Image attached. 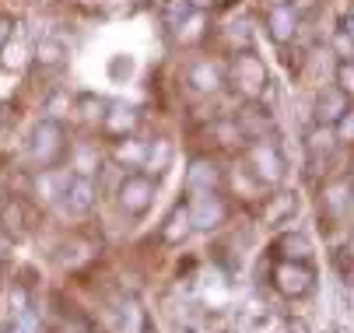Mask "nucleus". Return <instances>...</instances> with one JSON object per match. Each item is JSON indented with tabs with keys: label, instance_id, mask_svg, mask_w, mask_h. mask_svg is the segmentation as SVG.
<instances>
[{
	"label": "nucleus",
	"instance_id": "1",
	"mask_svg": "<svg viewBox=\"0 0 354 333\" xmlns=\"http://www.w3.org/2000/svg\"><path fill=\"white\" fill-rule=\"evenodd\" d=\"M64 126L57 120H42L35 130H32V144H28V155L39 169H53L60 158H64Z\"/></svg>",
	"mask_w": 354,
	"mask_h": 333
},
{
	"label": "nucleus",
	"instance_id": "2",
	"mask_svg": "<svg viewBox=\"0 0 354 333\" xmlns=\"http://www.w3.org/2000/svg\"><path fill=\"white\" fill-rule=\"evenodd\" d=\"M313 267L306 260H284L274 267V284H277V292L288 295V298H301V295H309L313 292Z\"/></svg>",
	"mask_w": 354,
	"mask_h": 333
},
{
	"label": "nucleus",
	"instance_id": "3",
	"mask_svg": "<svg viewBox=\"0 0 354 333\" xmlns=\"http://www.w3.org/2000/svg\"><path fill=\"white\" fill-rule=\"evenodd\" d=\"M249 165H252V175L267 186H277L284 179V155L274 140H257L249 151Z\"/></svg>",
	"mask_w": 354,
	"mask_h": 333
},
{
	"label": "nucleus",
	"instance_id": "4",
	"mask_svg": "<svg viewBox=\"0 0 354 333\" xmlns=\"http://www.w3.org/2000/svg\"><path fill=\"white\" fill-rule=\"evenodd\" d=\"M116 200L127 214H144L151 204H155V182L147 175H127L116 189Z\"/></svg>",
	"mask_w": 354,
	"mask_h": 333
},
{
	"label": "nucleus",
	"instance_id": "5",
	"mask_svg": "<svg viewBox=\"0 0 354 333\" xmlns=\"http://www.w3.org/2000/svg\"><path fill=\"white\" fill-rule=\"evenodd\" d=\"M232 81H235L245 95L263 91V88H267V67H263V60L252 57L249 50L235 53V60H232Z\"/></svg>",
	"mask_w": 354,
	"mask_h": 333
},
{
	"label": "nucleus",
	"instance_id": "6",
	"mask_svg": "<svg viewBox=\"0 0 354 333\" xmlns=\"http://www.w3.org/2000/svg\"><path fill=\"white\" fill-rule=\"evenodd\" d=\"M323 207L330 218H347V211L354 207V179H347V175L330 179L323 186Z\"/></svg>",
	"mask_w": 354,
	"mask_h": 333
},
{
	"label": "nucleus",
	"instance_id": "7",
	"mask_svg": "<svg viewBox=\"0 0 354 333\" xmlns=\"http://www.w3.org/2000/svg\"><path fill=\"white\" fill-rule=\"evenodd\" d=\"M189 221L193 228H218L225 221V204L214 193H196L189 204Z\"/></svg>",
	"mask_w": 354,
	"mask_h": 333
},
{
	"label": "nucleus",
	"instance_id": "8",
	"mask_svg": "<svg viewBox=\"0 0 354 333\" xmlns=\"http://www.w3.org/2000/svg\"><path fill=\"white\" fill-rule=\"evenodd\" d=\"M347 102H351V99H347L340 88H323V91L316 95V123H319V126H333V123H340V116L351 113Z\"/></svg>",
	"mask_w": 354,
	"mask_h": 333
},
{
	"label": "nucleus",
	"instance_id": "9",
	"mask_svg": "<svg viewBox=\"0 0 354 333\" xmlns=\"http://www.w3.org/2000/svg\"><path fill=\"white\" fill-rule=\"evenodd\" d=\"M267 28H270L274 42H291L295 32H298V11L291 4H274L270 15H267Z\"/></svg>",
	"mask_w": 354,
	"mask_h": 333
},
{
	"label": "nucleus",
	"instance_id": "10",
	"mask_svg": "<svg viewBox=\"0 0 354 333\" xmlns=\"http://www.w3.org/2000/svg\"><path fill=\"white\" fill-rule=\"evenodd\" d=\"M64 204H67V211L71 214H88L91 207H95V182L88 179V175H74L71 179V186H67V193H64Z\"/></svg>",
	"mask_w": 354,
	"mask_h": 333
},
{
	"label": "nucleus",
	"instance_id": "11",
	"mask_svg": "<svg viewBox=\"0 0 354 333\" xmlns=\"http://www.w3.org/2000/svg\"><path fill=\"white\" fill-rule=\"evenodd\" d=\"M214 186H218V165L196 158L186 172V189L189 193H214Z\"/></svg>",
	"mask_w": 354,
	"mask_h": 333
},
{
	"label": "nucleus",
	"instance_id": "12",
	"mask_svg": "<svg viewBox=\"0 0 354 333\" xmlns=\"http://www.w3.org/2000/svg\"><path fill=\"white\" fill-rule=\"evenodd\" d=\"M186 81H189V84H193V91H200V95H214V91L221 88V74H218V67H214V64H207V60L189 64Z\"/></svg>",
	"mask_w": 354,
	"mask_h": 333
},
{
	"label": "nucleus",
	"instance_id": "13",
	"mask_svg": "<svg viewBox=\"0 0 354 333\" xmlns=\"http://www.w3.org/2000/svg\"><path fill=\"white\" fill-rule=\"evenodd\" d=\"M239 130H242V137H257V140H263V133H270V113L249 102V106L239 113Z\"/></svg>",
	"mask_w": 354,
	"mask_h": 333
},
{
	"label": "nucleus",
	"instance_id": "14",
	"mask_svg": "<svg viewBox=\"0 0 354 333\" xmlns=\"http://www.w3.org/2000/svg\"><path fill=\"white\" fill-rule=\"evenodd\" d=\"M102 120H106V130H109L113 137H123V133H133V126H137V109L116 102V106H109V113H106Z\"/></svg>",
	"mask_w": 354,
	"mask_h": 333
},
{
	"label": "nucleus",
	"instance_id": "15",
	"mask_svg": "<svg viewBox=\"0 0 354 333\" xmlns=\"http://www.w3.org/2000/svg\"><path fill=\"white\" fill-rule=\"evenodd\" d=\"M193 231V221H189V207H176L165 221V242H183L186 235Z\"/></svg>",
	"mask_w": 354,
	"mask_h": 333
},
{
	"label": "nucleus",
	"instance_id": "16",
	"mask_svg": "<svg viewBox=\"0 0 354 333\" xmlns=\"http://www.w3.org/2000/svg\"><path fill=\"white\" fill-rule=\"evenodd\" d=\"M116 333H144V312L137 302H123L116 309Z\"/></svg>",
	"mask_w": 354,
	"mask_h": 333
},
{
	"label": "nucleus",
	"instance_id": "17",
	"mask_svg": "<svg viewBox=\"0 0 354 333\" xmlns=\"http://www.w3.org/2000/svg\"><path fill=\"white\" fill-rule=\"evenodd\" d=\"M277 249L284 253V260H309V253H313V242H309V235L295 231V235H284V239L277 242Z\"/></svg>",
	"mask_w": 354,
	"mask_h": 333
},
{
	"label": "nucleus",
	"instance_id": "18",
	"mask_svg": "<svg viewBox=\"0 0 354 333\" xmlns=\"http://www.w3.org/2000/svg\"><path fill=\"white\" fill-rule=\"evenodd\" d=\"M295 207H298L295 193H281V197H274V200H270V207L263 211V221H267V225H281L284 218H291V214H295Z\"/></svg>",
	"mask_w": 354,
	"mask_h": 333
},
{
	"label": "nucleus",
	"instance_id": "19",
	"mask_svg": "<svg viewBox=\"0 0 354 333\" xmlns=\"http://www.w3.org/2000/svg\"><path fill=\"white\" fill-rule=\"evenodd\" d=\"M64 57H67V50H64L60 39H39V46H35V60H39V64L57 67Z\"/></svg>",
	"mask_w": 354,
	"mask_h": 333
},
{
	"label": "nucleus",
	"instance_id": "20",
	"mask_svg": "<svg viewBox=\"0 0 354 333\" xmlns=\"http://www.w3.org/2000/svg\"><path fill=\"white\" fill-rule=\"evenodd\" d=\"M333 148H337V133H333L330 126H319V130L309 133V155H313V158H316V155L326 158Z\"/></svg>",
	"mask_w": 354,
	"mask_h": 333
},
{
	"label": "nucleus",
	"instance_id": "21",
	"mask_svg": "<svg viewBox=\"0 0 354 333\" xmlns=\"http://www.w3.org/2000/svg\"><path fill=\"white\" fill-rule=\"evenodd\" d=\"M147 151H151V144H144V140H123V148L116 151V158L123 165H144L147 162Z\"/></svg>",
	"mask_w": 354,
	"mask_h": 333
},
{
	"label": "nucleus",
	"instance_id": "22",
	"mask_svg": "<svg viewBox=\"0 0 354 333\" xmlns=\"http://www.w3.org/2000/svg\"><path fill=\"white\" fill-rule=\"evenodd\" d=\"M106 70H109V81H116V84H120V81H130V77H133L137 64H133V57H130V53H116V57L109 60V67H106Z\"/></svg>",
	"mask_w": 354,
	"mask_h": 333
},
{
	"label": "nucleus",
	"instance_id": "23",
	"mask_svg": "<svg viewBox=\"0 0 354 333\" xmlns=\"http://www.w3.org/2000/svg\"><path fill=\"white\" fill-rule=\"evenodd\" d=\"M193 11H196V8H193V0H169V4H165V21H169L172 28H179Z\"/></svg>",
	"mask_w": 354,
	"mask_h": 333
},
{
	"label": "nucleus",
	"instance_id": "24",
	"mask_svg": "<svg viewBox=\"0 0 354 333\" xmlns=\"http://www.w3.org/2000/svg\"><path fill=\"white\" fill-rule=\"evenodd\" d=\"M102 109H109V106L98 99V95H81V99H77V113H81L84 120H102V116H106Z\"/></svg>",
	"mask_w": 354,
	"mask_h": 333
},
{
	"label": "nucleus",
	"instance_id": "25",
	"mask_svg": "<svg viewBox=\"0 0 354 333\" xmlns=\"http://www.w3.org/2000/svg\"><path fill=\"white\" fill-rule=\"evenodd\" d=\"M169 155H172V148H169V140H155L151 144V151H147V169H155V172H162L165 165H169Z\"/></svg>",
	"mask_w": 354,
	"mask_h": 333
},
{
	"label": "nucleus",
	"instance_id": "26",
	"mask_svg": "<svg viewBox=\"0 0 354 333\" xmlns=\"http://www.w3.org/2000/svg\"><path fill=\"white\" fill-rule=\"evenodd\" d=\"M337 88L347 95V99H354V60H340V67H337Z\"/></svg>",
	"mask_w": 354,
	"mask_h": 333
},
{
	"label": "nucleus",
	"instance_id": "27",
	"mask_svg": "<svg viewBox=\"0 0 354 333\" xmlns=\"http://www.w3.org/2000/svg\"><path fill=\"white\" fill-rule=\"evenodd\" d=\"M0 60H4L8 70H18V67H25V50H21L18 42H8V46H4V57H0Z\"/></svg>",
	"mask_w": 354,
	"mask_h": 333
},
{
	"label": "nucleus",
	"instance_id": "28",
	"mask_svg": "<svg viewBox=\"0 0 354 333\" xmlns=\"http://www.w3.org/2000/svg\"><path fill=\"white\" fill-rule=\"evenodd\" d=\"M176 35H179V42H193V39L200 35V18L189 15V18L183 21V28H176Z\"/></svg>",
	"mask_w": 354,
	"mask_h": 333
},
{
	"label": "nucleus",
	"instance_id": "29",
	"mask_svg": "<svg viewBox=\"0 0 354 333\" xmlns=\"http://www.w3.org/2000/svg\"><path fill=\"white\" fill-rule=\"evenodd\" d=\"M333 46H337V53H340L344 60H347V57H354V39H351V35H347L344 28L337 32V39H333Z\"/></svg>",
	"mask_w": 354,
	"mask_h": 333
},
{
	"label": "nucleus",
	"instance_id": "30",
	"mask_svg": "<svg viewBox=\"0 0 354 333\" xmlns=\"http://www.w3.org/2000/svg\"><path fill=\"white\" fill-rule=\"evenodd\" d=\"M337 140H354V113H344L337 123Z\"/></svg>",
	"mask_w": 354,
	"mask_h": 333
},
{
	"label": "nucleus",
	"instance_id": "31",
	"mask_svg": "<svg viewBox=\"0 0 354 333\" xmlns=\"http://www.w3.org/2000/svg\"><path fill=\"white\" fill-rule=\"evenodd\" d=\"M11 35H15V18L11 15H0V50L11 42Z\"/></svg>",
	"mask_w": 354,
	"mask_h": 333
},
{
	"label": "nucleus",
	"instance_id": "32",
	"mask_svg": "<svg viewBox=\"0 0 354 333\" xmlns=\"http://www.w3.org/2000/svg\"><path fill=\"white\" fill-rule=\"evenodd\" d=\"M11 302H15V312L21 316V312H28V298H25V292L21 288H11Z\"/></svg>",
	"mask_w": 354,
	"mask_h": 333
},
{
	"label": "nucleus",
	"instance_id": "33",
	"mask_svg": "<svg viewBox=\"0 0 354 333\" xmlns=\"http://www.w3.org/2000/svg\"><path fill=\"white\" fill-rule=\"evenodd\" d=\"M11 91H15V74L4 70V74H0V99H4V95H11Z\"/></svg>",
	"mask_w": 354,
	"mask_h": 333
},
{
	"label": "nucleus",
	"instance_id": "34",
	"mask_svg": "<svg viewBox=\"0 0 354 333\" xmlns=\"http://www.w3.org/2000/svg\"><path fill=\"white\" fill-rule=\"evenodd\" d=\"M340 28H344V32H347V35L354 39V4L347 8V15H344V21H340Z\"/></svg>",
	"mask_w": 354,
	"mask_h": 333
},
{
	"label": "nucleus",
	"instance_id": "35",
	"mask_svg": "<svg viewBox=\"0 0 354 333\" xmlns=\"http://www.w3.org/2000/svg\"><path fill=\"white\" fill-rule=\"evenodd\" d=\"M295 8L298 11H309V8H316V0H295Z\"/></svg>",
	"mask_w": 354,
	"mask_h": 333
},
{
	"label": "nucleus",
	"instance_id": "36",
	"mask_svg": "<svg viewBox=\"0 0 354 333\" xmlns=\"http://www.w3.org/2000/svg\"><path fill=\"white\" fill-rule=\"evenodd\" d=\"M11 333H28V330H25V323H18V326H11Z\"/></svg>",
	"mask_w": 354,
	"mask_h": 333
},
{
	"label": "nucleus",
	"instance_id": "37",
	"mask_svg": "<svg viewBox=\"0 0 354 333\" xmlns=\"http://www.w3.org/2000/svg\"><path fill=\"white\" fill-rule=\"evenodd\" d=\"M274 4H288V0H270V8H274Z\"/></svg>",
	"mask_w": 354,
	"mask_h": 333
}]
</instances>
